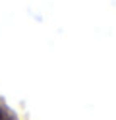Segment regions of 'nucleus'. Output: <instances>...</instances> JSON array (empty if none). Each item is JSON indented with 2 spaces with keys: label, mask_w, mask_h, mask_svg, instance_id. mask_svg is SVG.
Here are the masks:
<instances>
[]
</instances>
